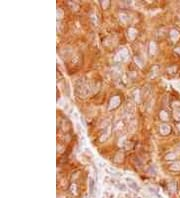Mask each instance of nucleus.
Listing matches in <instances>:
<instances>
[{
  "instance_id": "obj_2",
  "label": "nucleus",
  "mask_w": 180,
  "mask_h": 198,
  "mask_svg": "<svg viewBox=\"0 0 180 198\" xmlns=\"http://www.w3.org/2000/svg\"><path fill=\"white\" fill-rule=\"evenodd\" d=\"M89 188H90V193L92 194L93 190H94V181H93L92 178H90V181H89Z\"/></svg>"
},
{
  "instance_id": "obj_3",
  "label": "nucleus",
  "mask_w": 180,
  "mask_h": 198,
  "mask_svg": "<svg viewBox=\"0 0 180 198\" xmlns=\"http://www.w3.org/2000/svg\"><path fill=\"white\" fill-rule=\"evenodd\" d=\"M117 187H118V188L120 189V190H123V191H125V186H124L123 184H118L117 185Z\"/></svg>"
},
{
  "instance_id": "obj_1",
  "label": "nucleus",
  "mask_w": 180,
  "mask_h": 198,
  "mask_svg": "<svg viewBox=\"0 0 180 198\" xmlns=\"http://www.w3.org/2000/svg\"><path fill=\"white\" fill-rule=\"evenodd\" d=\"M126 181H127V183H128V185H129L130 188H132L133 190H135V191L139 190V187H138L137 183H136L135 181L133 180V179L128 178V177H127V178H126Z\"/></svg>"
}]
</instances>
